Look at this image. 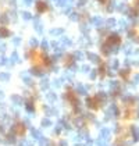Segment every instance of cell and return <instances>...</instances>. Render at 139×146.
I'll use <instances>...</instances> for the list:
<instances>
[{
	"instance_id": "cell-11",
	"label": "cell",
	"mask_w": 139,
	"mask_h": 146,
	"mask_svg": "<svg viewBox=\"0 0 139 146\" xmlns=\"http://www.w3.org/2000/svg\"><path fill=\"white\" fill-rule=\"evenodd\" d=\"M42 125H43V127H47V125H50V121L47 118H44L43 121H42Z\"/></svg>"
},
{
	"instance_id": "cell-15",
	"label": "cell",
	"mask_w": 139,
	"mask_h": 146,
	"mask_svg": "<svg viewBox=\"0 0 139 146\" xmlns=\"http://www.w3.org/2000/svg\"><path fill=\"white\" fill-rule=\"evenodd\" d=\"M6 50V45L4 43H0V53H3Z\"/></svg>"
},
{
	"instance_id": "cell-17",
	"label": "cell",
	"mask_w": 139,
	"mask_h": 146,
	"mask_svg": "<svg viewBox=\"0 0 139 146\" xmlns=\"http://www.w3.org/2000/svg\"><path fill=\"white\" fill-rule=\"evenodd\" d=\"M82 71H89V67H88V66H83V67H82Z\"/></svg>"
},
{
	"instance_id": "cell-16",
	"label": "cell",
	"mask_w": 139,
	"mask_h": 146,
	"mask_svg": "<svg viewBox=\"0 0 139 146\" xmlns=\"http://www.w3.org/2000/svg\"><path fill=\"white\" fill-rule=\"evenodd\" d=\"M29 43H31V46H36V45H38V42H36L35 39H31V42H29Z\"/></svg>"
},
{
	"instance_id": "cell-5",
	"label": "cell",
	"mask_w": 139,
	"mask_h": 146,
	"mask_svg": "<svg viewBox=\"0 0 139 146\" xmlns=\"http://www.w3.org/2000/svg\"><path fill=\"white\" fill-rule=\"evenodd\" d=\"M0 36H1V38H3V36H8V31L6 28H1L0 29Z\"/></svg>"
},
{
	"instance_id": "cell-2",
	"label": "cell",
	"mask_w": 139,
	"mask_h": 146,
	"mask_svg": "<svg viewBox=\"0 0 139 146\" xmlns=\"http://www.w3.org/2000/svg\"><path fill=\"white\" fill-rule=\"evenodd\" d=\"M8 61H11V63H18V61H20V57H18V54H17L15 51L11 54V57H10V60H8Z\"/></svg>"
},
{
	"instance_id": "cell-14",
	"label": "cell",
	"mask_w": 139,
	"mask_h": 146,
	"mask_svg": "<svg viewBox=\"0 0 139 146\" xmlns=\"http://www.w3.org/2000/svg\"><path fill=\"white\" fill-rule=\"evenodd\" d=\"M40 86H42L43 89H46V88H47V81H46V79H44V81H42V85H40Z\"/></svg>"
},
{
	"instance_id": "cell-9",
	"label": "cell",
	"mask_w": 139,
	"mask_h": 146,
	"mask_svg": "<svg viewBox=\"0 0 139 146\" xmlns=\"http://www.w3.org/2000/svg\"><path fill=\"white\" fill-rule=\"evenodd\" d=\"M8 61V60H7V58H4V57L3 56H0V66H3V64H6V63Z\"/></svg>"
},
{
	"instance_id": "cell-8",
	"label": "cell",
	"mask_w": 139,
	"mask_h": 146,
	"mask_svg": "<svg viewBox=\"0 0 139 146\" xmlns=\"http://www.w3.org/2000/svg\"><path fill=\"white\" fill-rule=\"evenodd\" d=\"M47 99H49L50 102H54L56 99H57V97H56V95H54V93H49V95H47Z\"/></svg>"
},
{
	"instance_id": "cell-7",
	"label": "cell",
	"mask_w": 139,
	"mask_h": 146,
	"mask_svg": "<svg viewBox=\"0 0 139 146\" xmlns=\"http://www.w3.org/2000/svg\"><path fill=\"white\" fill-rule=\"evenodd\" d=\"M21 15H22V18H24V20H31V17H32V15H31L29 13H27V11H24Z\"/></svg>"
},
{
	"instance_id": "cell-10",
	"label": "cell",
	"mask_w": 139,
	"mask_h": 146,
	"mask_svg": "<svg viewBox=\"0 0 139 146\" xmlns=\"http://www.w3.org/2000/svg\"><path fill=\"white\" fill-rule=\"evenodd\" d=\"M60 34H63L61 29H54V31H51V35H60Z\"/></svg>"
},
{
	"instance_id": "cell-13",
	"label": "cell",
	"mask_w": 139,
	"mask_h": 146,
	"mask_svg": "<svg viewBox=\"0 0 139 146\" xmlns=\"http://www.w3.org/2000/svg\"><path fill=\"white\" fill-rule=\"evenodd\" d=\"M38 10H44V3H38Z\"/></svg>"
},
{
	"instance_id": "cell-18",
	"label": "cell",
	"mask_w": 139,
	"mask_h": 146,
	"mask_svg": "<svg viewBox=\"0 0 139 146\" xmlns=\"http://www.w3.org/2000/svg\"><path fill=\"white\" fill-rule=\"evenodd\" d=\"M24 3H25V4H31V3H32V0H24Z\"/></svg>"
},
{
	"instance_id": "cell-6",
	"label": "cell",
	"mask_w": 139,
	"mask_h": 146,
	"mask_svg": "<svg viewBox=\"0 0 139 146\" xmlns=\"http://www.w3.org/2000/svg\"><path fill=\"white\" fill-rule=\"evenodd\" d=\"M92 22H93L95 25H99V24H102V18L95 17V18H92Z\"/></svg>"
},
{
	"instance_id": "cell-12",
	"label": "cell",
	"mask_w": 139,
	"mask_h": 146,
	"mask_svg": "<svg viewBox=\"0 0 139 146\" xmlns=\"http://www.w3.org/2000/svg\"><path fill=\"white\" fill-rule=\"evenodd\" d=\"M13 43H14V45H20V43H21V39H20V38H14V39H13Z\"/></svg>"
},
{
	"instance_id": "cell-1",
	"label": "cell",
	"mask_w": 139,
	"mask_h": 146,
	"mask_svg": "<svg viewBox=\"0 0 139 146\" xmlns=\"http://www.w3.org/2000/svg\"><path fill=\"white\" fill-rule=\"evenodd\" d=\"M100 135H102V138H109V135H110V129H107V128H103L102 131H100Z\"/></svg>"
},
{
	"instance_id": "cell-3",
	"label": "cell",
	"mask_w": 139,
	"mask_h": 146,
	"mask_svg": "<svg viewBox=\"0 0 139 146\" xmlns=\"http://www.w3.org/2000/svg\"><path fill=\"white\" fill-rule=\"evenodd\" d=\"M0 79L1 81H8L10 79V73H1L0 74Z\"/></svg>"
},
{
	"instance_id": "cell-4",
	"label": "cell",
	"mask_w": 139,
	"mask_h": 146,
	"mask_svg": "<svg viewBox=\"0 0 139 146\" xmlns=\"http://www.w3.org/2000/svg\"><path fill=\"white\" fill-rule=\"evenodd\" d=\"M132 134H133V138H135V140L139 139V129L136 128V127H132Z\"/></svg>"
}]
</instances>
